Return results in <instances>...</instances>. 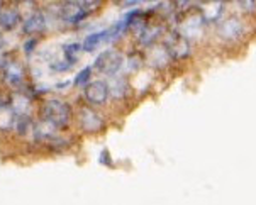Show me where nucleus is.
<instances>
[{
    "label": "nucleus",
    "instance_id": "f257e3e1",
    "mask_svg": "<svg viewBox=\"0 0 256 205\" xmlns=\"http://www.w3.org/2000/svg\"><path fill=\"white\" fill-rule=\"evenodd\" d=\"M102 6V2L98 0H70V2H63L60 6V19L63 20L64 24L70 26H76L80 24L82 20H85L86 17L92 14L94 10H97L98 7Z\"/></svg>",
    "mask_w": 256,
    "mask_h": 205
},
{
    "label": "nucleus",
    "instance_id": "f03ea898",
    "mask_svg": "<svg viewBox=\"0 0 256 205\" xmlns=\"http://www.w3.org/2000/svg\"><path fill=\"white\" fill-rule=\"evenodd\" d=\"M41 119L50 122L56 129H66L72 122V107L64 100L46 98L41 106Z\"/></svg>",
    "mask_w": 256,
    "mask_h": 205
},
{
    "label": "nucleus",
    "instance_id": "7ed1b4c3",
    "mask_svg": "<svg viewBox=\"0 0 256 205\" xmlns=\"http://www.w3.org/2000/svg\"><path fill=\"white\" fill-rule=\"evenodd\" d=\"M126 58L119 50L109 48V50H104L100 54L95 58L92 68L100 75H106L107 78H112L116 75H119L120 70L124 68Z\"/></svg>",
    "mask_w": 256,
    "mask_h": 205
},
{
    "label": "nucleus",
    "instance_id": "20e7f679",
    "mask_svg": "<svg viewBox=\"0 0 256 205\" xmlns=\"http://www.w3.org/2000/svg\"><path fill=\"white\" fill-rule=\"evenodd\" d=\"M163 48L166 50L170 60H186L192 53V42L176 29H172L164 36Z\"/></svg>",
    "mask_w": 256,
    "mask_h": 205
},
{
    "label": "nucleus",
    "instance_id": "39448f33",
    "mask_svg": "<svg viewBox=\"0 0 256 205\" xmlns=\"http://www.w3.org/2000/svg\"><path fill=\"white\" fill-rule=\"evenodd\" d=\"M246 32V24L240 16H229L222 19L218 26V36L224 42L240 41Z\"/></svg>",
    "mask_w": 256,
    "mask_h": 205
},
{
    "label": "nucleus",
    "instance_id": "423d86ee",
    "mask_svg": "<svg viewBox=\"0 0 256 205\" xmlns=\"http://www.w3.org/2000/svg\"><path fill=\"white\" fill-rule=\"evenodd\" d=\"M84 98H85V102L92 107L106 106L110 98V92H109L107 82L92 80L88 85L84 86Z\"/></svg>",
    "mask_w": 256,
    "mask_h": 205
},
{
    "label": "nucleus",
    "instance_id": "0eeeda50",
    "mask_svg": "<svg viewBox=\"0 0 256 205\" xmlns=\"http://www.w3.org/2000/svg\"><path fill=\"white\" fill-rule=\"evenodd\" d=\"M78 126L86 134H98L106 129V120L94 107H82L78 112Z\"/></svg>",
    "mask_w": 256,
    "mask_h": 205
},
{
    "label": "nucleus",
    "instance_id": "6e6552de",
    "mask_svg": "<svg viewBox=\"0 0 256 205\" xmlns=\"http://www.w3.org/2000/svg\"><path fill=\"white\" fill-rule=\"evenodd\" d=\"M163 29L164 26L160 22H148L140 34H138V41L141 46L144 48H154L156 41L163 36Z\"/></svg>",
    "mask_w": 256,
    "mask_h": 205
},
{
    "label": "nucleus",
    "instance_id": "1a4fd4ad",
    "mask_svg": "<svg viewBox=\"0 0 256 205\" xmlns=\"http://www.w3.org/2000/svg\"><path fill=\"white\" fill-rule=\"evenodd\" d=\"M46 26H48L46 16L42 14L41 10H36V12H31V14H29L24 19V22H22V32L28 34V36L41 34V32H44V30H46Z\"/></svg>",
    "mask_w": 256,
    "mask_h": 205
},
{
    "label": "nucleus",
    "instance_id": "9d476101",
    "mask_svg": "<svg viewBox=\"0 0 256 205\" xmlns=\"http://www.w3.org/2000/svg\"><path fill=\"white\" fill-rule=\"evenodd\" d=\"M4 82L10 86H20L24 82V66L19 61H8L4 68Z\"/></svg>",
    "mask_w": 256,
    "mask_h": 205
},
{
    "label": "nucleus",
    "instance_id": "9b49d317",
    "mask_svg": "<svg viewBox=\"0 0 256 205\" xmlns=\"http://www.w3.org/2000/svg\"><path fill=\"white\" fill-rule=\"evenodd\" d=\"M8 106L12 107V110L16 112L17 117L29 116V110H31V97L26 95L24 92H16V94H12L10 100H8Z\"/></svg>",
    "mask_w": 256,
    "mask_h": 205
},
{
    "label": "nucleus",
    "instance_id": "f8f14e48",
    "mask_svg": "<svg viewBox=\"0 0 256 205\" xmlns=\"http://www.w3.org/2000/svg\"><path fill=\"white\" fill-rule=\"evenodd\" d=\"M107 85H109V92H110V97L116 100L126 98V95L129 94V84H128V78L124 75H116L107 80Z\"/></svg>",
    "mask_w": 256,
    "mask_h": 205
},
{
    "label": "nucleus",
    "instance_id": "ddd939ff",
    "mask_svg": "<svg viewBox=\"0 0 256 205\" xmlns=\"http://www.w3.org/2000/svg\"><path fill=\"white\" fill-rule=\"evenodd\" d=\"M104 42H109V29L90 32L88 36L82 41V48H84V51H86V53H92V51H95L98 46L104 44Z\"/></svg>",
    "mask_w": 256,
    "mask_h": 205
},
{
    "label": "nucleus",
    "instance_id": "4468645a",
    "mask_svg": "<svg viewBox=\"0 0 256 205\" xmlns=\"http://www.w3.org/2000/svg\"><path fill=\"white\" fill-rule=\"evenodd\" d=\"M16 122H17V116L7 102L6 106L0 108V130L16 129Z\"/></svg>",
    "mask_w": 256,
    "mask_h": 205
},
{
    "label": "nucleus",
    "instance_id": "2eb2a0df",
    "mask_svg": "<svg viewBox=\"0 0 256 205\" xmlns=\"http://www.w3.org/2000/svg\"><path fill=\"white\" fill-rule=\"evenodd\" d=\"M19 22H20V14L17 8H6L0 14V26L4 29H14Z\"/></svg>",
    "mask_w": 256,
    "mask_h": 205
},
{
    "label": "nucleus",
    "instance_id": "dca6fc26",
    "mask_svg": "<svg viewBox=\"0 0 256 205\" xmlns=\"http://www.w3.org/2000/svg\"><path fill=\"white\" fill-rule=\"evenodd\" d=\"M63 51V60H66L70 64H75L80 54L84 53V48H82V42H68L62 48Z\"/></svg>",
    "mask_w": 256,
    "mask_h": 205
},
{
    "label": "nucleus",
    "instance_id": "f3484780",
    "mask_svg": "<svg viewBox=\"0 0 256 205\" xmlns=\"http://www.w3.org/2000/svg\"><path fill=\"white\" fill-rule=\"evenodd\" d=\"M92 72H94V68L92 66H85L84 70H80V72L76 73V76H75V80H73V84H75V86H86L90 84V76H92Z\"/></svg>",
    "mask_w": 256,
    "mask_h": 205
},
{
    "label": "nucleus",
    "instance_id": "a211bd4d",
    "mask_svg": "<svg viewBox=\"0 0 256 205\" xmlns=\"http://www.w3.org/2000/svg\"><path fill=\"white\" fill-rule=\"evenodd\" d=\"M31 129H32V120H31V117H29V116H20V117H17L16 130L20 134V136L28 134Z\"/></svg>",
    "mask_w": 256,
    "mask_h": 205
},
{
    "label": "nucleus",
    "instance_id": "6ab92c4d",
    "mask_svg": "<svg viewBox=\"0 0 256 205\" xmlns=\"http://www.w3.org/2000/svg\"><path fill=\"white\" fill-rule=\"evenodd\" d=\"M142 64V60L140 56H129V58H126V63H124V68L128 70L129 73L131 72H136V70H140Z\"/></svg>",
    "mask_w": 256,
    "mask_h": 205
},
{
    "label": "nucleus",
    "instance_id": "aec40b11",
    "mask_svg": "<svg viewBox=\"0 0 256 205\" xmlns=\"http://www.w3.org/2000/svg\"><path fill=\"white\" fill-rule=\"evenodd\" d=\"M236 4L244 14H251V12L256 10V2H253V0H244V2H236Z\"/></svg>",
    "mask_w": 256,
    "mask_h": 205
},
{
    "label": "nucleus",
    "instance_id": "412c9836",
    "mask_svg": "<svg viewBox=\"0 0 256 205\" xmlns=\"http://www.w3.org/2000/svg\"><path fill=\"white\" fill-rule=\"evenodd\" d=\"M98 161H100L102 164H106V166H112V164H114V163H112V158H110V152L107 150H102Z\"/></svg>",
    "mask_w": 256,
    "mask_h": 205
},
{
    "label": "nucleus",
    "instance_id": "4be33fe9",
    "mask_svg": "<svg viewBox=\"0 0 256 205\" xmlns=\"http://www.w3.org/2000/svg\"><path fill=\"white\" fill-rule=\"evenodd\" d=\"M36 42H38V39L36 38H29V39H26V41H24V51H26V53H31V51L34 50V48H36Z\"/></svg>",
    "mask_w": 256,
    "mask_h": 205
},
{
    "label": "nucleus",
    "instance_id": "5701e85b",
    "mask_svg": "<svg viewBox=\"0 0 256 205\" xmlns=\"http://www.w3.org/2000/svg\"><path fill=\"white\" fill-rule=\"evenodd\" d=\"M7 63H8V58H7V54L4 53V51H0V70H4L7 66Z\"/></svg>",
    "mask_w": 256,
    "mask_h": 205
},
{
    "label": "nucleus",
    "instance_id": "b1692460",
    "mask_svg": "<svg viewBox=\"0 0 256 205\" xmlns=\"http://www.w3.org/2000/svg\"><path fill=\"white\" fill-rule=\"evenodd\" d=\"M4 46H6V39H4L2 32H0V51H4Z\"/></svg>",
    "mask_w": 256,
    "mask_h": 205
},
{
    "label": "nucleus",
    "instance_id": "393cba45",
    "mask_svg": "<svg viewBox=\"0 0 256 205\" xmlns=\"http://www.w3.org/2000/svg\"><path fill=\"white\" fill-rule=\"evenodd\" d=\"M6 104H7V102H6V100H4L2 95H0V108H2L4 106H6Z\"/></svg>",
    "mask_w": 256,
    "mask_h": 205
},
{
    "label": "nucleus",
    "instance_id": "a878e982",
    "mask_svg": "<svg viewBox=\"0 0 256 205\" xmlns=\"http://www.w3.org/2000/svg\"><path fill=\"white\" fill-rule=\"evenodd\" d=\"M2 4H4V2H2V0H0V8H2Z\"/></svg>",
    "mask_w": 256,
    "mask_h": 205
},
{
    "label": "nucleus",
    "instance_id": "bb28decb",
    "mask_svg": "<svg viewBox=\"0 0 256 205\" xmlns=\"http://www.w3.org/2000/svg\"><path fill=\"white\" fill-rule=\"evenodd\" d=\"M0 14H2V12H0Z\"/></svg>",
    "mask_w": 256,
    "mask_h": 205
}]
</instances>
